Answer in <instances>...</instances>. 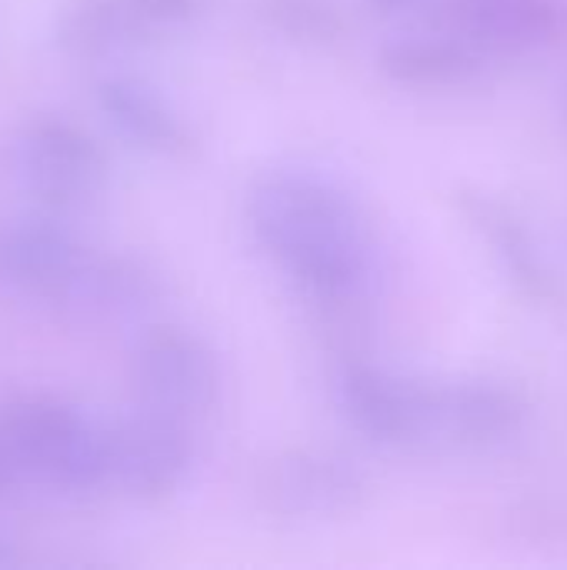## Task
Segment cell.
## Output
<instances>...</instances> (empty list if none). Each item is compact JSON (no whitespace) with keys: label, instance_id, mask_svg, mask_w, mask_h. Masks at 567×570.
<instances>
[{"label":"cell","instance_id":"1","mask_svg":"<svg viewBox=\"0 0 567 570\" xmlns=\"http://www.w3.org/2000/svg\"><path fill=\"white\" fill-rule=\"evenodd\" d=\"M254 244L291 291L328 321H358L381 294L384 267L358 197L314 170H267L247 194Z\"/></svg>","mask_w":567,"mask_h":570},{"label":"cell","instance_id":"2","mask_svg":"<svg viewBox=\"0 0 567 570\" xmlns=\"http://www.w3.org/2000/svg\"><path fill=\"white\" fill-rule=\"evenodd\" d=\"M0 428L23 478L60 494H87L110 484L107 428H97L80 407L53 397H27L3 414Z\"/></svg>","mask_w":567,"mask_h":570},{"label":"cell","instance_id":"3","mask_svg":"<svg viewBox=\"0 0 567 570\" xmlns=\"http://www.w3.org/2000/svg\"><path fill=\"white\" fill-rule=\"evenodd\" d=\"M13 160L23 187L60 217L94 207L110 184L104 147L84 127L60 117L27 124L13 144Z\"/></svg>","mask_w":567,"mask_h":570},{"label":"cell","instance_id":"4","mask_svg":"<svg viewBox=\"0 0 567 570\" xmlns=\"http://www.w3.org/2000/svg\"><path fill=\"white\" fill-rule=\"evenodd\" d=\"M331 397L341 421L374 448H414L431 441V387L374 364L344 357L331 374Z\"/></svg>","mask_w":567,"mask_h":570},{"label":"cell","instance_id":"5","mask_svg":"<svg viewBox=\"0 0 567 570\" xmlns=\"http://www.w3.org/2000/svg\"><path fill=\"white\" fill-rule=\"evenodd\" d=\"M368 494L371 484L361 464L334 448H291L267 461L257 478L264 511L301 524L354 518Z\"/></svg>","mask_w":567,"mask_h":570},{"label":"cell","instance_id":"6","mask_svg":"<svg viewBox=\"0 0 567 570\" xmlns=\"http://www.w3.org/2000/svg\"><path fill=\"white\" fill-rule=\"evenodd\" d=\"M110 484L130 501L157 504L174 498L197 464L190 421L140 404L107 428Z\"/></svg>","mask_w":567,"mask_h":570},{"label":"cell","instance_id":"7","mask_svg":"<svg viewBox=\"0 0 567 570\" xmlns=\"http://www.w3.org/2000/svg\"><path fill=\"white\" fill-rule=\"evenodd\" d=\"M130 374L140 404L177 414L190 424L217 407L224 387L214 347L184 327L150 331L134 347Z\"/></svg>","mask_w":567,"mask_h":570},{"label":"cell","instance_id":"8","mask_svg":"<svg viewBox=\"0 0 567 570\" xmlns=\"http://www.w3.org/2000/svg\"><path fill=\"white\" fill-rule=\"evenodd\" d=\"M90 250L60 214H27L0 220V287L20 297L63 307Z\"/></svg>","mask_w":567,"mask_h":570},{"label":"cell","instance_id":"9","mask_svg":"<svg viewBox=\"0 0 567 570\" xmlns=\"http://www.w3.org/2000/svg\"><path fill=\"white\" fill-rule=\"evenodd\" d=\"M531 404L521 387L498 377H458L431 387V441L465 454H491L528 428Z\"/></svg>","mask_w":567,"mask_h":570},{"label":"cell","instance_id":"10","mask_svg":"<svg viewBox=\"0 0 567 570\" xmlns=\"http://www.w3.org/2000/svg\"><path fill=\"white\" fill-rule=\"evenodd\" d=\"M461 214L471 224V230L488 247L498 271L515 284V291L531 304H558L561 281L558 271L545 250V244L535 237L531 224L505 200L491 194H465Z\"/></svg>","mask_w":567,"mask_h":570},{"label":"cell","instance_id":"11","mask_svg":"<svg viewBox=\"0 0 567 570\" xmlns=\"http://www.w3.org/2000/svg\"><path fill=\"white\" fill-rule=\"evenodd\" d=\"M378 70L411 90H458L475 83L485 67L488 53L458 27L454 30H408L388 37L378 53Z\"/></svg>","mask_w":567,"mask_h":570},{"label":"cell","instance_id":"12","mask_svg":"<svg viewBox=\"0 0 567 570\" xmlns=\"http://www.w3.org/2000/svg\"><path fill=\"white\" fill-rule=\"evenodd\" d=\"M94 100L107 127L140 154L184 157L194 147V134L180 110L154 83L140 77H104L94 90Z\"/></svg>","mask_w":567,"mask_h":570},{"label":"cell","instance_id":"13","mask_svg":"<svg viewBox=\"0 0 567 570\" xmlns=\"http://www.w3.org/2000/svg\"><path fill=\"white\" fill-rule=\"evenodd\" d=\"M458 30L488 57H531L567 37L565 0H458Z\"/></svg>","mask_w":567,"mask_h":570},{"label":"cell","instance_id":"14","mask_svg":"<svg viewBox=\"0 0 567 570\" xmlns=\"http://www.w3.org/2000/svg\"><path fill=\"white\" fill-rule=\"evenodd\" d=\"M160 294H164V281L150 264L137 257L90 254L63 307L84 317L117 321V317H137L150 311L160 301Z\"/></svg>","mask_w":567,"mask_h":570},{"label":"cell","instance_id":"15","mask_svg":"<svg viewBox=\"0 0 567 570\" xmlns=\"http://www.w3.org/2000/svg\"><path fill=\"white\" fill-rule=\"evenodd\" d=\"M53 43L77 60H100L150 43L130 0H70L57 23Z\"/></svg>","mask_w":567,"mask_h":570},{"label":"cell","instance_id":"16","mask_svg":"<svg viewBox=\"0 0 567 570\" xmlns=\"http://www.w3.org/2000/svg\"><path fill=\"white\" fill-rule=\"evenodd\" d=\"M254 13L297 47H331L344 33V13L334 0H254Z\"/></svg>","mask_w":567,"mask_h":570},{"label":"cell","instance_id":"17","mask_svg":"<svg viewBox=\"0 0 567 570\" xmlns=\"http://www.w3.org/2000/svg\"><path fill=\"white\" fill-rule=\"evenodd\" d=\"M134 10L150 40L180 33L204 17V0H134Z\"/></svg>","mask_w":567,"mask_h":570},{"label":"cell","instance_id":"18","mask_svg":"<svg viewBox=\"0 0 567 570\" xmlns=\"http://www.w3.org/2000/svg\"><path fill=\"white\" fill-rule=\"evenodd\" d=\"M20 478H23L20 461H17V454H13V448H10V438H7L3 428H0V494H7Z\"/></svg>","mask_w":567,"mask_h":570},{"label":"cell","instance_id":"19","mask_svg":"<svg viewBox=\"0 0 567 570\" xmlns=\"http://www.w3.org/2000/svg\"><path fill=\"white\" fill-rule=\"evenodd\" d=\"M374 10H381V13H401V10H408V7H414L418 0H368Z\"/></svg>","mask_w":567,"mask_h":570},{"label":"cell","instance_id":"20","mask_svg":"<svg viewBox=\"0 0 567 570\" xmlns=\"http://www.w3.org/2000/svg\"><path fill=\"white\" fill-rule=\"evenodd\" d=\"M10 564H17V554L7 548V541H0V568H10Z\"/></svg>","mask_w":567,"mask_h":570},{"label":"cell","instance_id":"21","mask_svg":"<svg viewBox=\"0 0 567 570\" xmlns=\"http://www.w3.org/2000/svg\"><path fill=\"white\" fill-rule=\"evenodd\" d=\"M565 120H567V97H565Z\"/></svg>","mask_w":567,"mask_h":570}]
</instances>
